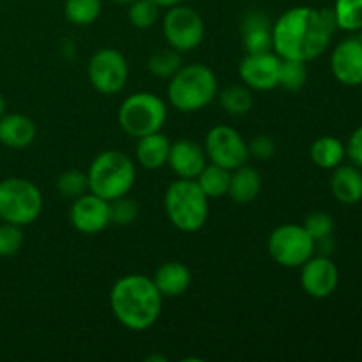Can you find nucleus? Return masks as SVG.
Here are the masks:
<instances>
[{
    "instance_id": "nucleus-1",
    "label": "nucleus",
    "mask_w": 362,
    "mask_h": 362,
    "mask_svg": "<svg viewBox=\"0 0 362 362\" xmlns=\"http://www.w3.org/2000/svg\"><path fill=\"white\" fill-rule=\"evenodd\" d=\"M336 28L334 9L292 7L272 23V52L281 59L310 62L329 48Z\"/></svg>"
},
{
    "instance_id": "nucleus-2",
    "label": "nucleus",
    "mask_w": 362,
    "mask_h": 362,
    "mask_svg": "<svg viewBox=\"0 0 362 362\" xmlns=\"http://www.w3.org/2000/svg\"><path fill=\"white\" fill-rule=\"evenodd\" d=\"M110 308L120 325L129 331H147L158 322L163 296L152 278L127 274L117 279L110 292Z\"/></svg>"
},
{
    "instance_id": "nucleus-3",
    "label": "nucleus",
    "mask_w": 362,
    "mask_h": 362,
    "mask_svg": "<svg viewBox=\"0 0 362 362\" xmlns=\"http://www.w3.org/2000/svg\"><path fill=\"white\" fill-rule=\"evenodd\" d=\"M218 78L205 64L182 66L168 80V101L182 113H194L211 105L218 95Z\"/></svg>"
},
{
    "instance_id": "nucleus-4",
    "label": "nucleus",
    "mask_w": 362,
    "mask_h": 362,
    "mask_svg": "<svg viewBox=\"0 0 362 362\" xmlns=\"http://www.w3.org/2000/svg\"><path fill=\"white\" fill-rule=\"evenodd\" d=\"M88 191L106 202L126 197L136 182V165L124 152L105 151L95 156L87 172Z\"/></svg>"
},
{
    "instance_id": "nucleus-5",
    "label": "nucleus",
    "mask_w": 362,
    "mask_h": 362,
    "mask_svg": "<svg viewBox=\"0 0 362 362\" xmlns=\"http://www.w3.org/2000/svg\"><path fill=\"white\" fill-rule=\"evenodd\" d=\"M165 212L180 232H198L207 223L209 198L194 179H179L166 189Z\"/></svg>"
},
{
    "instance_id": "nucleus-6",
    "label": "nucleus",
    "mask_w": 362,
    "mask_h": 362,
    "mask_svg": "<svg viewBox=\"0 0 362 362\" xmlns=\"http://www.w3.org/2000/svg\"><path fill=\"white\" fill-rule=\"evenodd\" d=\"M168 117L166 103L152 92H136L120 105L117 120L126 134L133 138L147 136L163 129Z\"/></svg>"
},
{
    "instance_id": "nucleus-7",
    "label": "nucleus",
    "mask_w": 362,
    "mask_h": 362,
    "mask_svg": "<svg viewBox=\"0 0 362 362\" xmlns=\"http://www.w3.org/2000/svg\"><path fill=\"white\" fill-rule=\"evenodd\" d=\"M42 212V193L32 180L9 177L0 180V221L32 225Z\"/></svg>"
},
{
    "instance_id": "nucleus-8",
    "label": "nucleus",
    "mask_w": 362,
    "mask_h": 362,
    "mask_svg": "<svg viewBox=\"0 0 362 362\" xmlns=\"http://www.w3.org/2000/svg\"><path fill=\"white\" fill-rule=\"evenodd\" d=\"M317 243L303 225H281L269 235L267 250L281 267L296 269L310 260Z\"/></svg>"
},
{
    "instance_id": "nucleus-9",
    "label": "nucleus",
    "mask_w": 362,
    "mask_h": 362,
    "mask_svg": "<svg viewBox=\"0 0 362 362\" xmlns=\"http://www.w3.org/2000/svg\"><path fill=\"white\" fill-rule=\"evenodd\" d=\"M163 34L170 48L177 49L179 53H187L202 45L205 25L193 7L179 4V6L170 7L168 13L163 18Z\"/></svg>"
},
{
    "instance_id": "nucleus-10",
    "label": "nucleus",
    "mask_w": 362,
    "mask_h": 362,
    "mask_svg": "<svg viewBox=\"0 0 362 362\" xmlns=\"http://www.w3.org/2000/svg\"><path fill=\"white\" fill-rule=\"evenodd\" d=\"M88 81L98 92L106 95L119 94L127 83L129 66L119 49L101 48L90 57L87 67Z\"/></svg>"
},
{
    "instance_id": "nucleus-11",
    "label": "nucleus",
    "mask_w": 362,
    "mask_h": 362,
    "mask_svg": "<svg viewBox=\"0 0 362 362\" xmlns=\"http://www.w3.org/2000/svg\"><path fill=\"white\" fill-rule=\"evenodd\" d=\"M205 154L214 165L226 170H235L246 165L250 159V148L246 140L237 129L230 126H216L205 136Z\"/></svg>"
},
{
    "instance_id": "nucleus-12",
    "label": "nucleus",
    "mask_w": 362,
    "mask_h": 362,
    "mask_svg": "<svg viewBox=\"0 0 362 362\" xmlns=\"http://www.w3.org/2000/svg\"><path fill=\"white\" fill-rule=\"evenodd\" d=\"M281 57L274 52L246 53L239 66V76L251 90H272L278 87Z\"/></svg>"
},
{
    "instance_id": "nucleus-13",
    "label": "nucleus",
    "mask_w": 362,
    "mask_h": 362,
    "mask_svg": "<svg viewBox=\"0 0 362 362\" xmlns=\"http://www.w3.org/2000/svg\"><path fill=\"white\" fill-rule=\"evenodd\" d=\"M71 225L81 233L95 235L110 225V202L94 193L74 198L69 211Z\"/></svg>"
},
{
    "instance_id": "nucleus-14",
    "label": "nucleus",
    "mask_w": 362,
    "mask_h": 362,
    "mask_svg": "<svg viewBox=\"0 0 362 362\" xmlns=\"http://www.w3.org/2000/svg\"><path fill=\"white\" fill-rule=\"evenodd\" d=\"M338 267L327 257H311L300 265V285L310 297L325 299L338 288Z\"/></svg>"
},
{
    "instance_id": "nucleus-15",
    "label": "nucleus",
    "mask_w": 362,
    "mask_h": 362,
    "mask_svg": "<svg viewBox=\"0 0 362 362\" xmlns=\"http://www.w3.org/2000/svg\"><path fill=\"white\" fill-rule=\"evenodd\" d=\"M331 69L336 80L349 87L362 83V39L350 37L339 42L331 57Z\"/></svg>"
},
{
    "instance_id": "nucleus-16",
    "label": "nucleus",
    "mask_w": 362,
    "mask_h": 362,
    "mask_svg": "<svg viewBox=\"0 0 362 362\" xmlns=\"http://www.w3.org/2000/svg\"><path fill=\"white\" fill-rule=\"evenodd\" d=\"M168 165L179 179H197L207 165V154L202 145L191 140H179L170 147Z\"/></svg>"
},
{
    "instance_id": "nucleus-17",
    "label": "nucleus",
    "mask_w": 362,
    "mask_h": 362,
    "mask_svg": "<svg viewBox=\"0 0 362 362\" xmlns=\"http://www.w3.org/2000/svg\"><path fill=\"white\" fill-rule=\"evenodd\" d=\"M243 46L246 53L272 52V25L264 13L251 11L244 16Z\"/></svg>"
},
{
    "instance_id": "nucleus-18",
    "label": "nucleus",
    "mask_w": 362,
    "mask_h": 362,
    "mask_svg": "<svg viewBox=\"0 0 362 362\" xmlns=\"http://www.w3.org/2000/svg\"><path fill=\"white\" fill-rule=\"evenodd\" d=\"M35 124L28 117L11 113L0 119V144L9 148H27L35 140Z\"/></svg>"
},
{
    "instance_id": "nucleus-19",
    "label": "nucleus",
    "mask_w": 362,
    "mask_h": 362,
    "mask_svg": "<svg viewBox=\"0 0 362 362\" xmlns=\"http://www.w3.org/2000/svg\"><path fill=\"white\" fill-rule=\"evenodd\" d=\"M191 271L180 262H166L156 271L154 285L163 297H179L191 286Z\"/></svg>"
},
{
    "instance_id": "nucleus-20",
    "label": "nucleus",
    "mask_w": 362,
    "mask_h": 362,
    "mask_svg": "<svg viewBox=\"0 0 362 362\" xmlns=\"http://www.w3.org/2000/svg\"><path fill=\"white\" fill-rule=\"evenodd\" d=\"M170 147H172V144H170V140L161 133V131L138 138V145H136L138 163H140L141 168L145 170L163 168V166L168 163Z\"/></svg>"
},
{
    "instance_id": "nucleus-21",
    "label": "nucleus",
    "mask_w": 362,
    "mask_h": 362,
    "mask_svg": "<svg viewBox=\"0 0 362 362\" xmlns=\"http://www.w3.org/2000/svg\"><path fill=\"white\" fill-rule=\"evenodd\" d=\"M331 191L338 202L354 205L362 200V173L357 166H336L332 173Z\"/></svg>"
},
{
    "instance_id": "nucleus-22",
    "label": "nucleus",
    "mask_w": 362,
    "mask_h": 362,
    "mask_svg": "<svg viewBox=\"0 0 362 362\" xmlns=\"http://www.w3.org/2000/svg\"><path fill=\"white\" fill-rule=\"evenodd\" d=\"M232 172L228 197L235 204H250V202H253L262 191V177L258 170L253 168V166L243 165L239 168L232 170Z\"/></svg>"
},
{
    "instance_id": "nucleus-23",
    "label": "nucleus",
    "mask_w": 362,
    "mask_h": 362,
    "mask_svg": "<svg viewBox=\"0 0 362 362\" xmlns=\"http://www.w3.org/2000/svg\"><path fill=\"white\" fill-rule=\"evenodd\" d=\"M310 154L318 168L332 170L336 168V166H339V163L343 161V158H345L346 154V148L338 138L322 136L311 145Z\"/></svg>"
},
{
    "instance_id": "nucleus-24",
    "label": "nucleus",
    "mask_w": 362,
    "mask_h": 362,
    "mask_svg": "<svg viewBox=\"0 0 362 362\" xmlns=\"http://www.w3.org/2000/svg\"><path fill=\"white\" fill-rule=\"evenodd\" d=\"M230 175H232L230 170L211 163V165H205V168L202 170L200 175L194 180H197L200 189L205 193V197L211 200V198H221L228 194Z\"/></svg>"
},
{
    "instance_id": "nucleus-25",
    "label": "nucleus",
    "mask_w": 362,
    "mask_h": 362,
    "mask_svg": "<svg viewBox=\"0 0 362 362\" xmlns=\"http://www.w3.org/2000/svg\"><path fill=\"white\" fill-rule=\"evenodd\" d=\"M216 98L219 99L221 108L230 115H246L253 108V94L246 85H230L218 92Z\"/></svg>"
},
{
    "instance_id": "nucleus-26",
    "label": "nucleus",
    "mask_w": 362,
    "mask_h": 362,
    "mask_svg": "<svg viewBox=\"0 0 362 362\" xmlns=\"http://www.w3.org/2000/svg\"><path fill=\"white\" fill-rule=\"evenodd\" d=\"M147 67L156 78L170 80V78L182 67V57H180V53L173 48L158 49V52L151 55Z\"/></svg>"
},
{
    "instance_id": "nucleus-27",
    "label": "nucleus",
    "mask_w": 362,
    "mask_h": 362,
    "mask_svg": "<svg viewBox=\"0 0 362 362\" xmlns=\"http://www.w3.org/2000/svg\"><path fill=\"white\" fill-rule=\"evenodd\" d=\"M101 7V0H66L64 13L73 25L85 27L98 20Z\"/></svg>"
},
{
    "instance_id": "nucleus-28",
    "label": "nucleus",
    "mask_w": 362,
    "mask_h": 362,
    "mask_svg": "<svg viewBox=\"0 0 362 362\" xmlns=\"http://www.w3.org/2000/svg\"><path fill=\"white\" fill-rule=\"evenodd\" d=\"M308 81V67L303 60L281 59V67H279V81L278 85L285 90L297 92L306 85Z\"/></svg>"
},
{
    "instance_id": "nucleus-29",
    "label": "nucleus",
    "mask_w": 362,
    "mask_h": 362,
    "mask_svg": "<svg viewBox=\"0 0 362 362\" xmlns=\"http://www.w3.org/2000/svg\"><path fill=\"white\" fill-rule=\"evenodd\" d=\"M334 14L338 28L346 32L362 28V0H336Z\"/></svg>"
},
{
    "instance_id": "nucleus-30",
    "label": "nucleus",
    "mask_w": 362,
    "mask_h": 362,
    "mask_svg": "<svg viewBox=\"0 0 362 362\" xmlns=\"http://www.w3.org/2000/svg\"><path fill=\"white\" fill-rule=\"evenodd\" d=\"M57 189L66 198H78L88 191L87 173L80 170H67L57 179Z\"/></svg>"
},
{
    "instance_id": "nucleus-31",
    "label": "nucleus",
    "mask_w": 362,
    "mask_h": 362,
    "mask_svg": "<svg viewBox=\"0 0 362 362\" xmlns=\"http://www.w3.org/2000/svg\"><path fill=\"white\" fill-rule=\"evenodd\" d=\"M138 214H140V205L133 198H127V194L110 202V221L113 225H131L138 218Z\"/></svg>"
},
{
    "instance_id": "nucleus-32",
    "label": "nucleus",
    "mask_w": 362,
    "mask_h": 362,
    "mask_svg": "<svg viewBox=\"0 0 362 362\" xmlns=\"http://www.w3.org/2000/svg\"><path fill=\"white\" fill-rule=\"evenodd\" d=\"M159 7L151 0H134L129 4V21L133 27L145 30L158 21Z\"/></svg>"
},
{
    "instance_id": "nucleus-33",
    "label": "nucleus",
    "mask_w": 362,
    "mask_h": 362,
    "mask_svg": "<svg viewBox=\"0 0 362 362\" xmlns=\"http://www.w3.org/2000/svg\"><path fill=\"white\" fill-rule=\"evenodd\" d=\"M23 246V232L21 226L13 223L0 225V257H13Z\"/></svg>"
},
{
    "instance_id": "nucleus-34",
    "label": "nucleus",
    "mask_w": 362,
    "mask_h": 362,
    "mask_svg": "<svg viewBox=\"0 0 362 362\" xmlns=\"http://www.w3.org/2000/svg\"><path fill=\"white\" fill-rule=\"evenodd\" d=\"M304 228L306 232L313 237L315 243L331 237L332 230H334V219L327 214V212H313L304 219Z\"/></svg>"
},
{
    "instance_id": "nucleus-35",
    "label": "nucleus",
    "mask_w": 362,
    "mask_h": 362,
    "mask_svg": "<svg viewBox=\"0 0 362 362\" xmlns=\"http://www.w3.org/2000/svg\"><path fill=\"white\" fill-rule=\"evenodd\" d=\"M250 156H255L257 159H269L276 152V141L269 134H257L253 140L247 144Z\"/></svg>"
},
{
    "instance_id": "nucleus-36",
    "label": "nucleus",
    "mask_w": 362,
    "mask_h": 362,
    "mask_svg": "<svg viewBox=\"0 0 362 362\" xmlns=\"http://www.w3.org/2000/svg\"><path fill=\"white\" fill-rule=\"evenodd\" d=\"M346 154L357 168H362V127L354 131L352 136H350L349 145H346Z\"/></svg>"
},
{
    "instance_id": "nucleus-37",
    "label": "nucleus",
    "mask_w": 362,
    "mask_h": 362,
    "mask_svg": "<svg viewBox=\"0 0 362 362\" xmlns=\"http://www.w3.org/2000/svg\"><path fill=\"white\" fill-rule=\"evenodd\" d=\"M151 2H154L158 7H166V9H170V7L182 4L184 0H151Z\"/></svg>"
},
{
    "instance_id": "nucleus-38",
    "label": "nucleus",
    "mask_w": 362,
    "mask_h": 362,
    "mask_svg": "<svg viewBox=\"0 0 362 362\" xmlns=\"http://www.w3.org/2000/svg\"><path fill=\"white\" fill-rule=\"evenodd\" d=\"M6 115V99H4V95L0 94V119Z\"/></svg>"
},
{
    "instance_id": "nucleus-39",
    "label": "nucleus",
    "mask_w": 362,
    "mask_h": 362,
    "mask_svg": "<svg viewBox=\"0 0 362 362\" xmlns=\"http://www.w3.org/2000/svg\"><path fill=\"white\" fill-rule=\"evenodd\" d=\"M115 4H133L134 0H113Z\"/></svg>"
}]
</instances>
